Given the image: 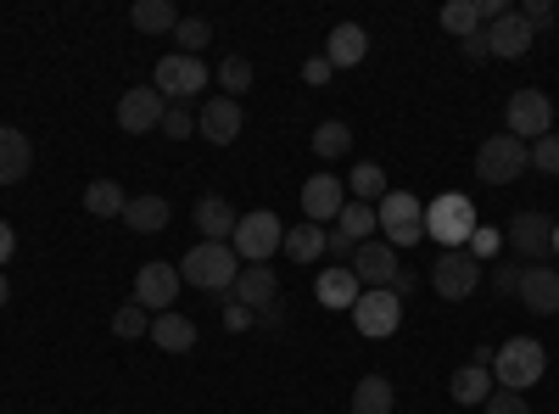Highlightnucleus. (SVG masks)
<instances>
[{
    "mask_svg": "<svg viewBox=\"0 0 559 414\" xmlns=\"http://www.w3.org/2000/svg\"><path fill=\"white\" fill-rule=\"evenodd\" d=\"M236 274H241V258L229 241H197L179 263V281H191L197 292H218V297L236 286Z\"/></svg>",
    "mask_w": 559,
    "mask_h": 414,
    "instance_id": "nucleus-1",
    "label": "nucleus"
},
{
    "mask_svg": "<svg viewBox=\"0 0 559 414\" xmlns=\"http://www.w3.org/2000/svg\"><path fill=\"white\" fill-rule=\"evenodd\" d=\"M548 376V353H543V342H532V336H509L498 353H492V387H503V392H526V387H537Z\"/></svg>",
    "mask_w": 559,
    "mask_h": 414,
    "instance_id": "nucleus-2",
    "label": "nucleus"
},
{
    "mask_svg": "<svg viewBox=\"0 0 559 414\" xmlns=\"http://www.w3.org/2000/svg\"><path fill=\"white\" fill-rule=\"evenodd\" d=\"M526 168H532V146L515 141V134H487L476 146V179H487V186H515Z\"/></svg>",
    "mask_w": 559,
    "mask_h": 414,
    "instance_id": "nucleus-3",
    "label": "nucleus"
},
{
    "mask_svg": "<svg viewBox=\"0 0 559 414\" xmlns=\"http://www.w3.org/2000/svg\"><path fill=\"white\" fill-rule=\"evenodd\" d=\"M376 218H381V241L392 252L397 247H414L419 236H426V202H419L414 191H386L381 208H376Z\"/></svg>",
    "mask_w": 559,
    "mask_h": 414,
    "instance_id": "nucleus-4",
    "label": "nucleus"
},
{
    "mask_svg": "<svg viewBox=\"0 0 559 414\" xmlns=\"http://www.w3.org/2000/svg\"><path fill=\"white\" fill-rule=\"evenodd\" d=\"M503 134H515V141H543V134H554V102H548V90H537V84H526V90H515L509 96V107H503Z\"/></svg>",
    "mask_w": 559,
    "mask_h": 414,
    "instance_id": "nucleus-5",
    "label": "nucleus"
},
{
    "mask_svg": "<svg viewBox=\"0 0 559 414\" xmlns=\"http://www.w3.org/2000/svg\"><path fill=\"white\" fill-rule=\"evenodd\" d=\"M280 241H286V224H280V213H269V208L241 213L236 236H229V247H236L241 263H269L280 252Z\"/></svg>",
    "mask_w": 559,
    "mask_h": 414,
    "instance_id": "nucleus-6",
    "label": "nucleus"
},
{
    "mask_svg": "<svg viewBox=\"0 0 559 414\" xmlns=\"http://www.w3.org/2000/svg\"><path fill=\"white\" fill-rule=\"evenodd\" d=\"M426 236H437L448 252H459L464 241L476 236V208H471V197L448 191V197L426 202Z\"/></svg>",
    "mask_w": 559,
    "mask_h": 414,
    "instance_id": "nucleus-7",
    "label": "nucleus"
},
{
    "mask_svg": "<svg viewBox=\"0 0 559 414\" xmlns=\"http://www.w3.org/2000/svg\"><path fill=\"white\" fill-rule=\"evenodd\" d=\"M487 281V263L481 258H471V252H442L437 263H431V286H437V297H448V303H464L476 286Z\"/></svg>",
    "mask_w": 559,
    "mask_h": 414,
    "instance_id": "nucleus-8",
    "label": "nucleus"
},
{
    "mask_svg": "<svg viewBox=\"0 0 559 414\" xmlns=\"http://www.w3.org/2000/svg\"><path fill=\"white\" fill-rule=\"evenodd\" d=\"M353 326H358V336H369V342L397 336V326H403V297H392L386 286H381V292H358Z\"/></svg>",
    "mask_w": 559,
    "mask_h": 414,
    "instance_id": "nucleus-9",
    "label": "nucleus"
},
{
    "mask_svg": "<svg viewBox=\"0 0 559 414\" xmlns=\"http://www.w3.org/2000/svg\"><path fill=\"white\" fill-rule=\"evenodd\" d=\"M179 269L174 263H163V258H152V263H140L134 269V303L146 308V314H168L174 303H179Z\"/></svg>",
    "mask_w": 559,
    "mask_h": 414,
    "instance_id": "nucleus-10",
    "label": "nucleus"
},
{
    "mask_svg": "<svg viewBox=\"0 0 559 414\" xmlns=\"http://www.w3.org/2000/svg\"><path fill=\"white\" fill-rule=\"evenodd\" d=\"M152 84L163 90V102H191L197 90H207V62H202V57H179V51H168V57L157 62Z\"/></svg>",
    "mask_w": 559,
    "mask_h": 414,
    "instance_id": "nucleus-11",
    "label": "nucleus"
},
{
    "mask_svg": "<svg viewBox=\"0 0 559 414\" xmlns=\"http://www.w3.org/2000/svg\"><path fill=\"white\" fill-rule=\"evenodd\" d=\"M163 113H168V102H163L157 84H134V90H123V96H118V129H123V134H152V129H163Z\"/></svg>",
    "mask_w": 559,
    "mask_h": 414,
    "instance_id": "nucleus-12",
    "label": "nucleus"
},
{
    "mask_svg": "<svg viewBox=\"0 0 559 414\" xmlns=\"http://www.w3.org/2000/svg\"><path fill=\"white\" fill-rule=\"evenodd\" d=\"M548 247H554V218L548 213L521 208L515 218H509V252H515V258L537 263V258H548Z\"/></svg>",
    "mask_w": 559,
    "mask_h": 414,
    "instance_id": "nucleus-13",
    "label": "nucleus"
},
{
    "mask_svg": "<svg viewBox=\"0 0 559 414\" xmlns=\"http://www.w3.org/2000/svg\"><path fill=\"white\" fill-rule=\"evenodd\" d=\"M342 208H347V179H336L331 168L302 179V213H308V224H336Z\"/></svg>",
    "mask_w": 559,
    "mask_h": 414,
    "instance_id": "nucleus-14",
    "label": "nucleus"
},
{
    "mask_svg": "<svg viewBox=\"0 0 559 414\" xmlns=\"http://www.w3.org/2000/svg\"><path fill=\"white\" fill-rule=\"evenodd\" d=\"M241 102H229V96H213L197 107V134L207 146H236V134H241Z\"/></svg>",
    "mask_w": 559,
    "mask_h": 414,
    "instance_id": "nucleus-15",
    "label": "nucleus"
},
{
    "mask_svg": "<svg viewBox=\"0 0 559 414\" xmlns=\"http://www.w3.org/2000/svg\"><path fill=\"white\" fill-rule=\"evenodd\" d=\"M481 34H487V51H492L498 62H515V57H526V51H532V34H537V28H532L521 12H503V17H498V23H487Z\"/></svg>",
    "mask_w": 559,
    "mask_h": 414,
    "instance_id": "nucleus-16",
    "label": "nucleus"
},
{
    "mask_svg": "<svg viewBox=\"0 0 559 414\" xmlns=\"http://www.w3.org/2000/svg\"><path fill=\"white\" fill-rule=\"evenodd\" d=\"M347 269L358 274V286H364V292H381V286L397 281V252H392L386 241H364V247L353 252Z\"/></svg>",
    "mask_w": 559,
    "mask_h": 414,
    "instance_id": "nucleus-17",
    "label": "nucleus"
},
{
    "mask_svg": "<svg viewBox=\"0 0 559 414\" xmlns=\"http://www.w3.org/2000/svg\"><path fill=\"white\" fill-rule=\"evenodd\" d=\"M229 297H236L241 308H269L274 297H280V281H274V269L269 263H247L241 274H236V286H229Z\"/></svg>",
    "mask_w": 559,
    "mask_h": 414,
    "instance_id": "nucleus-18",
    "label": "nucleus"
},
{
    "mask_svg": "<svg viewBox=\"0 0 559 414\" xmlns=\"http://www.w3.org/2000/svg\"><path fill=\"white\" fill-rule=\"evenodd\" d=\"M28 168H34L28 134L12 129V123H0V186H17V179H28Z\"/></svg>",
    "mask_w": 559,
    "mask_h": 414,
    "instance_id": "nucleus-19",
    "label": "nucleus"
},
{
    "mask_svg": "<svg viewBox=\"0 0 559 414\" xmlns=\"http://www.w3.org/2000/svg\"><path fill=\"white\" fill-rule=\"evenodd\" d=\"M532 314H559V269H521V292H515Z\"/></svg>",
    "mask_w": 559,
    "mask_h": 414,
    "instance_id": "nucleus-20",
    "label": "nucleus"
},
{
    "mask_svg": "<svg viewBox=\"0 0 559 414\" xmlns=\"http://www.w3.org/2000/svg\"><path fill=\"white\" fill-rule=\"evenodd\" d=\"M364 57H369V34L358 23H336L331 39H324V62L331 68H358Z\"/></svg>",
    "mask_w": 559,
    "mask_h": 414,
    "instance_id": "nucleus-21",
    "label": "nucleus"
},
{
    "mask_svg": "<svg viewBox=\"0 0 559 414\" xmlns=\"http://www.w3.org/2000/svg\"><path fill=\"white\" fill-rule=\"evenodd\" d=\"M191 224L202 229V241H229V236H236V208H229L224 197H202L197 208H191Z\"/></svg>",
    "mask_w": 559,
    "mask_h": 414,
    "instance_id": "nucleus-22",
    "label": "nucleus"
},
{
    "mask_svg": "<svg viewBox=\"0 0 559 414\" xmlns=\"http://www.w3.org/2000/svg\"><path fill=\"white\" fill-rule=\"evenodd\" d=\"M152 342L163 347V353H191L197 347V319L191 314H152Z\"/></svg>",
    "mask_w": 559,
    "mask_h": 414,
    "instance_id": "nucleus-23",
    "label": "nucleus"
},
{
    "mask_svg": "<svg viewBox=\"0 0 559 414\" xmlns=\"http://www.w3.org/2000/svg\"><path fill=\"white\" fill-rule=\"evenodd\" d=\"M168 218H174V208H168V197H129V208H123V224L129 229H140V236H157V229H168Z\"/></svg>",
    "mask_w": 559,
    "mask_h": 414,
    "instance_id": "nucleus-24",
    "label": "nucleus"
},
{
    "mask_svg": "<svg viewBox=\"0 0 559 414\" xmlns=\"http://www.w3.org/2000/svg\"><path fill=\"white\" fill-rule=\"evenodd\" d=\"M358 292H364V286H358V274H353V269H324L319 281H313V297H319L324 308H347V314H353Z\"/></svg>",
    "mask_w": 559,
    "mask_h": 414,
    "instance_id": "nucleus-25",
    "label": "nucleus"
},
{
    "mask_svg": "<svg viewBox=\"0 0 559 414\" xmlns=\"http://www.w3.org/2000/svg\"><path fill=\"white\" fill-rule=\"evenodd\" d=\"M448 392H453V403H464V409H481V403L492 398V370H487V364H464V370H453Z\"/></svg>",
    "mask_w": 559,
    "mask_h": 414,
    "instance_id": "nucleus-26",
    "label": "nucleus"
},
{
    "mask_svg": "<svg viewBox=\"0 0 559 414\" xmlns=\"http://www.w3.org/2000/svg\"><path fill=\"white\" fill-rule=\"evenodd\" d=\"M392 186H386V168L381 163H358L353 174H347V202H369V208H381V197H386Z\"/></svg>",
    "mask_w": 559,
    "mask_h": 414,
    "instance_id": "nucleus-27",
    "label": "nucleus"
},
{
    "mask_svg": "<svg viewBox=\"0 0 559 414\" xmlns=\"http://www.w3.org/2000/svg\"><path fill=\"white\" fill-rule=\"evenodd\" d=\"M392 409H397V392L386 376H364L353 387V414H392Z\"/></svg>",
    "mask_w": 559,
    "mask_h": 414,
    "instance_id": "nucleus-28",
    "label": "nucleus"
},
{
    "mask_svg": "<svg viewBox=\"0 0 559 414\" xmlns=\"http://www.w3.org/2000/svg\"><path fill=\"white\" fill-rule=\"evenodd\" d=\"M123 208H129V197H123L118 179H90V186H84V213H96V218H123Z\"/></svg>",
    "mask_w": 559,
    "mask_h": 414,
    "instance_id": "nucleus-29",
    "label": "nucleus"
},
{
    "mask_svg": "<svg viewBox=\"0 0 559 414\" xmlns=\"http://www.w3.org/2000/svg\"><path fill=\"white\" fill-rule=\"evenodd\" d=\"M280 252H286L292 263H313L324 258V224H292L286 241H280Z\"/></svg>",
    "mask_w": 559,
    "mask_h": 414,
    "instance_id": "nucleus-30",
    "label": "nucleus"
},
{
    "mask_svg": "<svg viewBox=\"0 0 559 414\" xmlns=\"http://www.w3.org/2000/svg\"><path fill=\"white\" fill-rule=\"evenodd\" d=\"M129 23H134L140 34H174L179 12H174V0H134V7H129Z\"/></svg>",
    "mask_w": 559,
    "mask_h": 414,
    "instance_id": "nucleus-31",
    "label": "nucleus"
},
{
    "mask_svg": "<svg viewBox=\"0 0 559 414\" xmlns=\"http://www.w3.org/2000/svg\"><path fill=\"white\" fill-rule=\"evenodd\" d=\"M347 152H353V129H347L342 118H324V123L313 129V157L331 163V157H347Z\"/></svg>",
    "mask_w": 559,
    "mask_h": 414,
    "instance_id": "nucleus-32",
    "label": "nucleus"
},
{
    "mask_svg": "<svg viewBox=\"0 0 559 414\" xmlns=\"http://www.w3.org/2000/svg\"><path fill=\"white\" fill-rule=\"evenodd\" d=\"M336 229H342V236H353V241L364 247V241H376L381 218H376V208H369V202H347V208H342V218H336Z\"/></svg>",
    "mask_w": 559,
    "mask_h": 414,
    "instance_id": "nucleus-33",
    "label": "nucleus"
},
{
    "mask_svg": "<svg viewBox=\"0 0 559 414\" xmlns=\"http://www.w3.org/2000/svg\"><path fill=\"white\" fill-rule=\"evenodd\" d=\"M442 28H448L453 39L481 34V12H476V0H448V7H442Z\"/></svg>",
    "mask_w": 559,
    "mask_h": 414,
    "instance_id": "nucleus-34",
    "label": "nucleus"
},
{
    "mask_svg": "<svg viewBox=\"0 0 559 414\" xmlns=\"http://www.w3.org/2000/svg\"><path fill=\"white\" fill-rule=\"evenodd\" d=\"M207 39H213V23H207V17H179V23H174V45H179V57H197Z\"/></svg>",
    "mask_w": 559,
    "mask_h": 414,
    "instance_id": "nucleus-35",
    "label": "nucleus"
},
{
    "mask_svg": "<svg viewBox=\"0 0 559 414\" xmlns=\"http://www.w3.org/2000/svg\"><path fill=\"white\" fill-rule=\"evenodd\" d=\"M252 79H258V73H252L247 57H224V62H218V84L229 90V102H241L247 90H252Z\"/></svg>",
    "mask_w": 559,
    "mask_h": 414,
    "instance_id": "nucleus-36",
    "label": "nucleus"
},
{
    "mask_svg": "<svg viewBox=\"0 0 559 414\" xmlns=\"http://www.w3.org/2000/svg\"><path fill=\"white\" fill-rule=\"evenodd\" d=\"M112 336H123V342H134V336H152V319H146V308H140V303H123V308L112 314Z\"/></svg>",
    "mask_w": 559,
    "mask_h": 414,
    "instance_id": "nucleus-37",
    "label": "nucleus"
},
{
    "mask_svg": "<svg viewBox=\"0 0 559 414\" xmlns=\"http://www.w3.org/2000/svg\"><path fill=\"white\" fill-rule=\"evenodd\" d=\"M163 134H168V141H191V134H197V113H191V102H168V113H163Z\"/></svg>",
    "mask_w": 559,
    "mask_h": 414,
    "instance_id": "nucleus-38",
    "label": "nucleus"
},
{
    "mask_svg": "<svg viewBox=\"0 0 559 414\" xmlns=\"http://www.w3.org/2000/svg\"><path fill=\"white\" fill-rule=\"evenodd\" d=\"M532 168L559 179V134H543V141H532Z\"/></svg>",
    "mask_w": 559,
    "mask_h": 414,
    "instance_id": "nucleus-39",
    "label": "nucleus"
},
{
    "mask_svg": "<svg viewBox=\"0 0 559 414\" xmlns=\"http://www.w3.org/2000/svg\"><path fill=\"white\" fill-rule=\"evenodd\" d=\"M487 281L498 297H515L521 292V263H487Z\"/></svg>",
    "mask_w": 559,
    "mask_h": 414,
    "instance_id": "nucleus-40",
    "label": "nucleus"
},
{
    "mask_svg": "<svg viewBox=\"0 0 559 414\" xmlns=\"http://www.w3.org/2000/svg\"><path fill=\"white\" fill-rule=\"evenodd\" d=\"M481 414H532V403H526L521 392H503V387H492V398L481 403Z\"/></svg>",
    "mask_w": 559,
    "mask_h": 414,
    "instance_id": "nucleus-41",
    "label": "nucleus"
},
{
    "mask_svg": "<svg viewBox=\"0 0 559 414\" xmlns=\"http://www.w3.org/2000/svg\"><path fill=\"white\" fill-rule=\"evenodd\" d=\"M218 314H224V331H229V336H236V331H252V319H258L252 308H241L229 292H224V308H218Z\"/></svg>",
    "mask_w": 559,
    "mask_h": 414,
    "instance_id": "nucleus-42",
    "label": "nucleus"
},
{
    "mask_svg": "<svg viewBox=\"0 0 559 414\" xmlns=\"http://www.w3.org/2000/svg\"><path fill=\"white\" fill-rule=\"evenodd\" d=\"M353 252H358V241L353 236H342V229H324V258H336L342 269L353 263Z\"/></svg>",
    "mask_w": 559,
    "mask_h": 414,
    "instance_id": "nucleus-43",
    "label": "nucleus"
},
{
    "mask_svg": "<svg viewBox=\"0 0 559 414\" xmlns=\"http://www.w3.org/2000/svg\"><path fill=\"white\" fill-rule=\"evenodd\" d=\"M498 247H503V236H498V229H481V224H476V236L464 241V252H471V258H481V263H487Z\"/></svg>",
    "mask_w": 559,
    "mask_h": 414,
    "instance_id": "nucleus-44",
    "label": "nucleus"
},
{
    "mask_svg": "<svg viewBox=\"0 0 559 414\" xmlns=\"http://www.w3.org/2000/svg\"><path fill=\"white\" fill-rule=\"evenodd\" d=\"M252 326H258V331H269V336H274V331H286V303L274 297L269 308H258V319H252Z\"/></svg>",
    "mask_w": 559,
    "mask_h": 414,
    "instance_id": "nucleus-45",
    "label": "nucleus"
},
{
    "mask_svg": "<svg viewBox=\"0 0 559 414\" xmlns=\"http://www.w3.org/2000/svg\"><path fill=\"white\" fill-rule=\"evenodd\" d=\"M521 17H526L532 28H554V0H526Z\"/></svg>",
    "mask_w": 559,
    "mask_h": 414,
    "instance_id": "nucleus-46",
    "label": "nucleus"
},
{
    "mask_svg": "<svg viewBox=\"0 0 559 414\" xmlns=\"http://www.w3.org/2000/svg\"><path fill=\"white\" fill-rule=\"evenodd\" d=\"M459 51H464V62H487L492 51H487V34H471V39H459Z\"/></svg>",
    "mask_w": 559,
    "mask_h": 414,
    "instance_id": "nucleus-47",
    "label": "nucleus"
},
{
    "mask_svg": "<svg viewBox=\"0 0 559 414\" xmlns=\"http://www.w3.org/2000/svg\"><path fill=\"white\" fill-rule=\"evenodd\" d=\"M12 252H17V229H12L7 218H0V269L12 263Z\"/></svg>",
    "mask_w": 559,
    "mask_h": 414,
    "instance_id": "nucleus-48",
    "label": "nucleus"
},
{
    "mask_svg": "<svg viewBox=\"0 0 559 414\" xmlns=\"http://www.w3.org/2000/svg\"><path fill=\"white\" fill-rule=\"evenodd\" d=\"M331 73H336V68H331V62H324V57H313V62L302 68V79H308V84H324V79H331Z\"/></svg>",
    "mask_w": 559,
    "mask_h": 414,
    "instance_id": "nucleus-49",
    "label": "nucleus"
},
{
    "mask_svg": "<svg viewBox=\"0 0 559 414\" xmlns=\"http://www.w3.org/2000/svg\"><path fill=\"white\" fill-rule=\"evenodd\" d=\"M12 303V281H7V269H0V308Z\"/></svg>",
    "mask_w": 559,
    "mask_h": 414,
    "instance_id": "nucleus-50",
    "label": "nucleus"
},
{
    "mask_svg": "<svg viewBox=\"0 0 559 414\" xmlns=\"http://www.w3.org/2000/svg\"><path fill=\"white\" fill-rule=\"evenodd\" d=\"M548 252H554V258H559V218H554V247H548Z\"/></svg>",
    "mask_w": 559,
    "mask_h": 414,
    "instance_id": "nucleus-51",
    "label": "nucleus"
}]
</instances>
